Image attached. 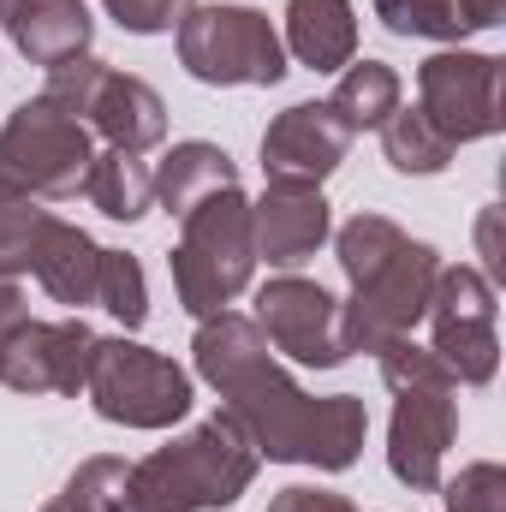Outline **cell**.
Masks as SVG:
<instances>
[{
    "instance_id": "cell-6",
    "label": "cell",
    "mask_w": 506,
    "mask_h": 512,
    "mask_svg": "<svg viewBox=\"0 0 506 512\" xmlns=\"http://www.w3.org/2000/svg\"><path fill=\"white\" fill-rule=\"evenodd\" d=\"M173 36H179V66L209 90H245V84L268 90L292 72L280 30L256 6H233V0L191 6Z\"/></svg>"
},
{
    "instance_id": "cell-9",
    "label": "cell",
    "mask_w": 506,
    "mask_h": 512,
    "mask_svg": "<svg viewBox=\"0 0 506 512\" xmlns=\"http://www.w3.org/2000/svg\"><path fill=\"white\" fill-rule=\"evenodd\" d=\"M435 274H441V251L423 245V239H405L381 268H370L352 286V298L340 304V346H346V358L352 352H370L376 358L381 346L411 340V328L429 310Z\"/></svg>"
},
{
    "instance_id": "cell-16",
    "label": "cell",
    "mask_w": 506,
    "mask_h": 512,
    "mask_svg": "<svg viewBox=\"0 0 506 512\" xmlns=\"http://www.w3.org/2000/svg\"><path fill=\"white\" fill-rule=\"evenodd\" d=\"M0 24L12 36V48L42 72H54L66 60H84L96 48V18H90L84 0H18Z\"/></svg>"
},
{
    "instance_id": "cell-1",
    "label": "cell",
    "mask_w": 506,
    "mask_h": 512,
    "mask_svg": "<svg viewBox=\"0 0 506 512\" xmlns=\"http://www.w3.org/2000/svg\"><path fill=\"white\" fill-rule=\"evenodd\" d=\"M197 376L221 393V411L251 435L256 459L274 465H316V471H352L370 435V411L358 393H322L310 399L292 382L262 328L239 310L203 316L191 334Z\"/></svg>"
},
{
    "instance_id": "cell-26",
    "label": "cell",
    "mask_w": 506,
    "mask_h": 512,
    "mask_svg": "<svg viewBox=\"0 0 506 512\" xmlns=\"http://www.w3.org/2000/svg\"><path fill=\"white\" fill-rule=\"evenodd\" d=\"M126 483H131V465H126V459L96 453V459H84V465L66 477L60 501H66L72 512H126Z\"/></svg>"
},
{
    "instance_id": "cell-12",
    "label": "cell",
    "mask_w": 506,
    "mask_h": 512,
    "mask_svg": "<svg viewBox=\"0 0 506 512\" xmlns=\"http://www.w3.org/2000/svg\"><path fill=\"white\" fill-rule=\"evenodd\" d=\"M256 328L274 352H286L304 370H340L346 346H340V298L322 280L304 274H274L268 286H256Z\"/></svg>"
},
{
    "instance_id": "cell-28",
    "label": "cell",
    "mask_w": 506,
    "mask_h": 512,
    "mask_svg": "<svg viewBox=\"0 0 506 512\" xmlns=\"http://www.w3.org/2000/svg\"><path fill=\"white\" fill-rule=\"evenodd\" d=\"M441 501L447 512H506V471L495 459H477L459 477H441Z\"/></svg>"
},
{
    "instance_id": "cell-15",
    "label": "cell",
    "mask_w": 506,
    "mask_h": 512,
    "mask_svg": "<svg viewBox=\"0 0 506 512\" xmlns=\"http://www.w3.org/2000/svg\"><path fill=\"white\" fill-rule=\"evenodd\" d=\"M334 239V209L322 185H268L251 203V245L268 268H298Z\"/></svg>"
},
{
    "instance_id": "cell-30",
    "label": "cell",
    "mask_w": 506,
    "mask_h": 512,
    "mask_svg": "<svg viewBox=\"0 0 506 512\" xmlns=\"http://www.w3.org/2000/svg\"><path fill=\"white\" fill-rule=\"evenodd\" d=\"M268 512H364L358 501H346V495H334V489H304V483H292V489H280Z\"/></svg>"
},
{
    "instance_id": "cell-21",
    "label": "cell",
    "mask_w": 506,
    "mask_h": 512,
    "mask_svg": "<svg viewBox=\"0 0 506 512\" xmlns=\"http://www.w3.org/2000/svg\"><path fill=\"white\" fill-rule=\"evenodd\" d=\"M84 197L108 215V221H143L155 209V167L143 155H126V149H96L90 161V179H84Z\"/></svg>"
},
{
    "instance_id": "cell-13",
    "label": "cell",
    "mask_w": 506,
    "mask_h": 512,
    "mask_svg": "<svg viewBox=\"0 0 506 512\" xmlns=\"http://www.w3.org/2000/svg\"><path fill=\"white\" fill-rule=\"evenodd\" d=\"M90 352H96V328L84 316L66 322H24L12 334V346L0 352V387L12 393H84L90 376Z\"/></svg>"
},
{
    "instance_id": "cell-27",
    "label": "cell",
    "mask_w": 506,
    "mask_h": 512,
    "mask_svg": "<svg viewBox=\"0 0 506 512\" xmlns=\"http://www.w3.org/2000/svg\"><path fill=\"white\" fill-rule=\"evenodd\" d=\"M42 221H48V209L36 197L0 191V274H30V251H36Z\"/></svg>"
},
{
    "instance_id": "cell-22",
    "label": "cell",
    "mask_w": 506,
    "mask_h": 512,
    "mask_svg": "<svg viewBox=\"0 0 506 512\" xmlns=\"http://www.w3.org/2000/svg\"><path fill=\"white\" fill-rule=\"evenodd\" d=\"M399 96H405V84H399V72H393L387 60H352V66L340 72L328 108H334L340 126L358 137V131H381V120L399 108Z\"/></svg>"
},
{
    "instance_id": "cell-11",
    "label": "cell",
    "mask_w": 506,
    "mask_h": 512,
    "mask_svg": "<svg viewBox=\"0 0 506 512\" xmlns=\"http://www.w3.org/2000/svg\"><path fill=\"white\" fill-rule=\"evenodd\" d=\"M501 54H471V48H441L417 66V114L441 131L453 149L495 137L506 126L501 102Z\"/></svg>"
},
{
    "instance_id": "cell-24",
    "label": "cell",
    "mask_w": 506,
    "mask_h": 512,
    "mask_svg": "<svg viewBox=\"0 0 506 512\" xmlns=\"http://www.w3.org/2000/svg\"><path fill=\"white\" fill-rule=\"evenodd\" d=\"M405 239H411V233H405L399 221H387V215H370V209H364V215H352V221L334 233V256H340L346 280L358 286V280H364L370 268H381L387 256L405 245Z\"/></svg>"
},
{
    "instance_id": "cell-31",
    "label": "cell",
    "mask_w": 506,
    "mask_h": 512,
    "mask_svg": "<svg viewBox=\"0 0 506 512\" xmlns=\"http://www.w3.org/2000/svg\"><path fill=\"white\" fill-rule=\"evenodd\" d=\"M30 322V298L18 286V274H0V352L12 346V334Z\"/></svg>"
},
{
    "instance_id": "cell-25",
    "label": "cell",
    "mask_w": 506,
    "mask_h": 512,
    "mask_svg": "<svg viewBox=\"0 0 506 512\" xmlns=\"http://www.w3.org/2000/svg\"><path fill=\"white\" fill-rule=\"evenodd\" d=\"M96 304H102L126 334H137V328L149 322V280H143V262H137L131 251H102Z\"/></svg>"
},
{
    "instance_id": "cell-14",
    "label": "cell",
    "mask_w": 506,
    "mask_h": 512,
    "mask_svg": "<svg viewBox=\"0 0 506 512\" xmlns=\"http://www.w3.org/2000/svg\"><path fill=\"white\" fill-rule=\"evenodd\" d=\"M352 155V131L328 102H292L262 131V179L268 185H322Z\"/></svg>"
},
{
    "instance_id": "cell-19",
    "label": "cell",
    "mask_w": 506,
    "mask_h": 512,
    "mask_svg": "<svg viewBox=\"0 0 506 512\" xmlns=\"http://www.w3.org/2000/svg\"><path fill=\"white\" fill-rule=\"evenodd\" d=\"M370 6L393 36H423L447 48H465V36L506 24V0H370Z\"/></svg>"
},
{
    "instance_id": "cell-4",
    "label": "cell",
    "mask_w": 506,
    "mask_h": 512,
    "mask_svg": "<svg viewBox=\"0 0 506 512\" xmlns=\"http://www.w3.org/2000/svg\"><path fill=\"white\" fill-rule=\"evenodd\" d=\"M179 304L203 322L221 316L239 292L256 280V245H251V197L239 185L203 197L191 215H179V245L167 256Z\"/></svg>"
},
{
    "instance_id": "cell-10",
    "label": "cell",
    "mask_w": 506,
    "mask_h": 512,
    "mask_svg": "<svg viewBox=\"0 0 506 512\" xmlns=\"http://www.w3.org/2000/svg\"><path fill=\"white\" fill-rule=\"evenodd\" d=\"M495 280L471 262H441L429 292V352L447 364L459 387H489L501 370V328H495Z\"/></svg>"
},
{
    "instance_id": "cell-17",
    "label": "cell",
    "mask_w": 506,
    "mask_h": 512,
    "mask_svg": "<svg viewBox=\"0 0 506 512\" xmlns=\"http://www.w3.org/2000/svg\"><path fill=\"white\" fill-rule=\"evenodd\" d=\"M30 274H36V286H42L54 304L84 310V304H96L102 245H96L84 227H72V221L48 215V221H42V233H36V251H30Z\"/></svg>"
},
{
    "instance_id": "cell-2",
    "label": "cell",
    "mask_w": 506,
    "mask_h": 512,
    "mask_svg": "<svg viewBox=\"0 0 506 512\" xmlns=\"http://www.w3.org/2000/svg\"><path fill=\"white\" fill-rule=\"evenodd\" d=\"M256 465L262 459L251 435L227 411H215L131 465L126 512H221L256 483Z\"/></svg>"
},
{
    "instance_id": "cell-5",
    "label": "cell",
    "mask_w": 506,
    "mask_h": 512,
    "mask_svg": "<svg viewBox=\"0 0 506 512\" xmlns=\"http://www.w3.org/2000/svg\"><path fill=\"white\" fill-rule=\"evenodd\" d=\"M96 143L90 126L54 108L48 96H30L6 114L0 126V191L36 197V203H72L84 197Z\"/></svg>"
},
{
    "instance_id": "cell-7",
    "label": "cell",
    "mask_w": 506,
    "mask_h": 512,
    "mask_svg": "<svg viewBox=\"0 0 506 512\" xmlns=\"http://www.w3.org/2000/svg\"><path fill=\"white\" fill-rule=\"evenodd\" d=\"M84 393H90L96 417L102 423H120V429H173L197 405L191 376L173 358L137 346L126 334H96Z\"/></svg>"
},
{
    "instance_id": "cell-8",
    "label": "cell",
    "mask_w": 506,
    "mask_h": 512,
    "mask_svg": "<svg viewBox=\"0 0 506 512\" xmlns=\"http://www.w3.org/2000/svg\"><path fill=\"white\" fill-rule=\"evenodd\" d=\"M42 96L54 108H66L72 120L96 131L108 149H126V155H149L167 143V102L155 96V84L131 78V72H114L108 60L84 54V60H66L48 72Z\"/></svg>"
},
{
    "instance_id": "cell-23",
    "label": "cell",
    "mask_w": 506,
    "mask_h": 512,
    "mask_svg": "<svg viewBox=\"0 0 506 512\" xmlns=\"http://www.w3.org/2000/svg\"><path fill=\"white\" fill-rule=\"evenodd\" d=\"M381 155H387V167H393V173H417V179H429V173H447V167H453V143L429 126L423 114H417V102H411V108L399 102V108L381 120Z\"/></svg>"
},
{
    "instance_id": "cell-18",
    "label": "cell",
    "mask_w": 506,
    "mask_h": 512,
    "mask_svg": "<svg viewBox=\"0 0 506 512\" xmlns=\"http://www.w3.org/2000/svg\"><path fill=\"white\" fill-rule=\"evenodd\" d=\"M286 60L310 72H346L358 60V6L352 0H286Z\"/></svg>"
},
{
    "instance_id": "cell-33",
    "label": "cell",
    "mask_w": 506,
    "mask_h": 512,
    "mask_svg": "<svg viewBox=\"0 0 506 512\" xmlns=\"http://www.w3.org/2000/svg\"><path fill=\"white\" fill-rule=\"evenodd\" d=\"M12 6H18V0H0V18H6V12H12Z\"/></svg>"
},
{
    "instance_id": "cell-20",
    "label": "cell",
    "mask_w": 506,
    "mask_h": 512,
    "mask_svg": "<svg viewBox=\"0 0 506 512\" xmlns=\"http://www.w3.org/2000/svg\"><path fill=\"white\" fill-rule=\"evenodd\" d=\"M227 185H239L233 155L221 143H209V137H191V143H173L161 155V167H155V209H167L179 221V215H191L203 197H215Z\"/></svg>"
},
{
    "instance_id": "cell-29",
    "label": "cell",
    "mask_w": 506,
    "mask_h": 512,
    "mask_svg": "<svg viewBox=\"0 0 506 512\" xmlns=\"http://www.w3.org/2000/svg\"><path fill=\"white\" fill-rule=\"evenodd\" d=\"M108 6V18L131 30V36H167V30H179V18L197 6V0H102Z\"/></svg>"
},
{
    "instance_id": "cell-3",
    "label": "cell",
    "mask_w": 506,
    "mask_h": 512,
    "mask_svg": "<svg viewBox=\"0 0 506 512\" xmlns=\"http://www.w3.org/2000/svg\"><path fill=\"white\" fill-rule=\"evenodd\" d=\"M381 382L393 393V417H387V471L411 489L429 495L441 489V465L459 441V382L447 376V364L417 346V340H393L376 352Z\"/></svg>"
},
{
    "instance_id": "cell-32",
    "label": "cell",
    "mask_w": 506,
    "mask_h": 512,
    "mask_svg": "<svg viewBox=\"0 0 506 512\" xmlns=\"http://www.w3.org/2000/svg\"><path fill=\"white\" fill-rule=\"evenodd\" d=\"M42 512H72V507H66V501H48V507H42Z\"/></svg>"
}]
</instances>
